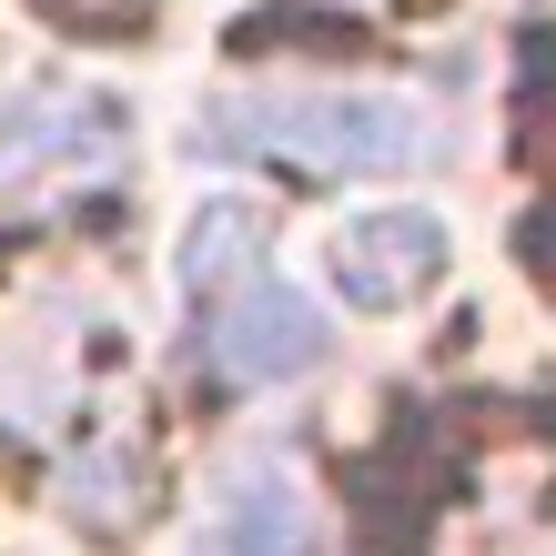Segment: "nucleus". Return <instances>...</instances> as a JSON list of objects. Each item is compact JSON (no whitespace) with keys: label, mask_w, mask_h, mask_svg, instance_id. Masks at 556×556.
Segmentation results:
<instances>
[{"label":"nucleus","mask_w":556,"mask_h":556,"mask_svg":"<svg viewBox=\"0 0 556 556\" xmlns=\"http://www.w3.org/2000/svg\"><path fill=\"white\" fill-rule=\"evenodd\" d=\"M203 152L223 162H283L304 182H365L415 173L445 152V122L405 91H344V81H283V91H223L203 112Z\"/></svg>","instance_id":"obj_1"},{"label":"nucleus","mask_w":556,"mask_h":556,"mask_svg":"<svg viewBox=\"0 0 556 556\" xmlns=\"http://www.w3.org/2000/svg\"><path fill=\"white\" fill-rule=\"evenodd\" d=\"M182 304L223 384H293L324 365V314L283 283V264L264 253V213L243 203H213L182 233Z\"/></svg>","instance_id":"obj_2"},{"label":"nucleus","mask_w":556,"mask_h":556,"mask_svg":"<svg viewBox=\"0 0 556 556\" xmlns=\"http://www.w3.org/2000/svg\"><path fill=\"white\" fill-rule=\"evenodd\" d=\"M334 293L344 304H365V314H395L415 304L425 283L445 274V223L425 213V203H395V213H365V223H344L334 233Z\"/></svg>","instance_id":"obj_3"},{"label":"nucleus","mask_w":556,"mask_h":556,"mask_svg":"<svg viewBox=\"0 0 556 556\" xmlns=\"http://www.w3.org/2000/svg\"><path fill=\"white\" fill-rule=\"evenodd\" d=\"M192 556H324V527H314V496L283 455H253V466L213 496Z\"/></svg>","instance_id":"obj_4"}]
</instances>
